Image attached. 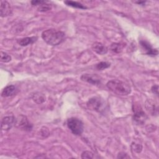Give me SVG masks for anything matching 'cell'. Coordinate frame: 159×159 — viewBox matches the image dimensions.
<instances>
[{
    "label": "cell",
    "mask_w": 159,
    "mask_h": 159,
    "mask_svg": "<svg viewBox=\"0 0 159 159\" xmlns=\"http://www.w3.org/2000/svg\"><path fill=\"white\" fill-rule=\"evenodd\" d=\"M42 38L48 45H57L63 42L65 38L64 32L56 29H47L42 34Z\"/></svg>",
    "instance_id": "1"
},
{
    "label": "cell",
    "mask_w": 159,
    "mask_h": 159,
    "mask_svg": "<svg viewBox=\"0 0 159 159\" xmlns=\"http://www.w3.org/2000/svg\"><path fill=\"white\" fill-rule=\"evenodd\" d=\"M106 86L110 91L120 96H126L131 92V88L129 84L119 80L109 81L106 84Z\"/></svg>",
    "instance_id": "2"
},
{
    "label": "cell",
    "mask_w": 159,
    "mask_h": 159,
    "mask_svg": "<svg viewBox=\"0 0 159 159\" xmlns=\"http://www.w3.org/2000/svg\"><path fill=\"white\" fill-rule=\"evenodd\" d=\"M67 126L71 132L76 135H80L83 132V123L77 118L71 117L68 119L67 120Z\"/></svg>",
    "instance_id": "3"
},
{
    "label": "cell",
    "mask_w": 159,
    "mask_h": 159,
    "mask_svg": "<svg viewBox=\"0 0 159 159\" xmlns=\"http://www.w3.org/2000/svg\"><path fill=\"white\" fill-rule=\"evenodd\" d=\"M134 120L135 122L142 124L147 119V116L139 104H133Z\"/></svg>",
    "instance_id": "4"
},
{
    "label": "cell",
    "mask_w": 159,
    "mask_h": 159,
    "mask_svg": "<svg viewBox=\"0 0 159 159\" xmlns=\"http://www.w3.org/2000/svg\"><path fill=\"white\" fill-rule=\"evenodd\" d=\"M102 101L98 97H94L88 100L87 102V106L91 110H94L98 112H101L103 107Z\"/></svg>",
    "instance_id": "5"
},
{
    "label": "cell",
    "mask_w": 159,
    "mask_h": 159,
    "mask_svg": "<svg viewBox=\"0 0 159 159\" xmlns=\"http://www.w3.org/2000/svg\"><path fill=\"white\" fill-rule=\"evenodd\" d=\"M81 80L93 85L99 84L101 81V78L96 74H83L81 76Z\"/></svg>",
    "instance_id": "6"
},
{
    "label": "cell",
    "mask_w": 159,
    "mask_h": 159,
    "mask_svg": "<svg viewBox=\"0 0 159 159\" xmlns=\"http://www.w3.org/2000/svg\"><path fill=\"white\" fill-rule=\"evenodd\" d=\"M16 119L13 116H5L2 118L1 121V129L4 130H8L16 124Z\"/></svg>",
    "instance_id": "7"
},
{
    "label": "cell",
    "mask_w": 159,
    "mask_h": 159,
    "mask_svg": "<svg viewBox=\"0 0 159 159\" xmlns=\"http://www.w3.org/2000/svg\"><path fill=\"white\" fill-rule=\"evenodd\" d=\"M16 124L19 128L22 129L24 130L30 131L32 129V125L29 122L27 117L24 116H20L16 119Z\"/></svg>",
    "instance_id": "8"
},
{
    "label": "cell",
    "mask_w": 159,
    "mask_h": 159,
    "mask_svg": "<svg viewBox=\"0 0 159 159\" xmlns=\"http://www.w3.org/2000/svg\"><path fill=\"white\" fill-rule=\"evenodd\" d=\"M140 44L142 49L145 51V54L150 56H152V57H154L158 55V50L152 48V47L148 42L145 40H140Z\"/></svg>",
    "instance_id": "9"
},
{
    "label": "cell",
    "mask_w": 159,
    "mask_h": 159,
    "mask_svg": "<svg viewBox=\"0 0 159 159\" xmlns=\"http://www.w3.org/2000/svg\"><path fill=\"white\" fill-rule=\"evenodd\" d=\"M31 3L32 5L37 6L38 11L40 12L47 11L52 7L49 2L47 1H32Z\"/></svg>",
    "instance_id": "10"
},
{
    "label": "cell",
    "mask_w": 159,
    "mask_h": 159,
    "mask_svg": "<svg viewBox=\"0 0 159 159\" xmlns=\"http://www.w3.org/2000/svg\"><path fill=\"white\" fill-rule=\"evenodd\" d=\"M1 16L6 17L11 14L12 8L10 4L6 1H1Z\"/></svg>",
    "instance_id": "11"
},
{
    "label": "cell",
    "mask_w": 159,
    "mask_h": 159,
    "mask_svg": "<svg viewBox=\"0 0 159 159\" xmlns=\"http://www.w3.org/2000/svg\"><path fill=\"white\" fill-rule=\"evenodd\" d=\"M92 49L94 52L99 55H104L107 51V47L100 42H94L92 45Z\"/></svg>",
    "instance_id": "12"
},
{
    "label": "cell",
    "mask_w": 159,
    "mask_h": 159,
    "mask_svg": "<svg viewBox=\"0 0 159 159\" xmlns=\"http://www.w3.org/2000/svg\"><path fill=\"white\" fill-rule=\"evenodd\" d=\"M17 88L14 85H9L4 88L1 93V96L4 98L14 95L17 93Z\"/></svg>",
    "instance_id": "13"
},
{
    "label": "cell",
    "mask_w": 159,
    "mask_h": 159,
    "mask_svg": "<svg viewBox=\"0 0 159 159\" xmlns=\"http://www.w3.org/2000/svg\"><path fill=\"white\" fill-rule=\"evenodd\" d=\"M37 37H28L18 40L17 42L21 46H27L29 44H32L34 42H35L37 40Z\"/></svg>",
    "instance_id": "14"
},
{
    "label": "cell",
    "mask_w": 159,
    "mask_h": 159,
    "mask_svg": "<svg viewBox=\"0 0 159 159\" xmlns=\"http://www.w3.org/2000/svg\"><path fill=\"white\" fill-rule=\"evenodd\" d=\"M64 3L66 4L68 6H71L75 8H78V9H86V7L83 5L82 4L76 2V1H64Z\"/></svg>",
    "instance_id": "15"
},
{
    "label": "cell",
    "mask_w": 159,
    "mask_h": 159,
    "mask_svg": "<svg viewBox=\"0 0 159 159\" xmlns=\"http://www.w3.org/2000/svg\"><path fill=\"white\" fill-rule=\"evenodd\" d=\"M32 99L37 103L40 104L45 101V97L43 94L41 93H35L34 94L32 95Z\"/></svg>",
    "instance_id": "16"
},
{
    "label": "cell",
    "mask_w": 159,
    "mask_h": 159,
    "mask_svg": "<svg viewBox=\"0 0 159 159\" xmlns=\"http://www.w3.org/2000/svg\"><path fill=\"white\" fill-rule=\"evenodd\" d=\"M145 107L147 108V109L150 112H151L153 115L155 113V105L153 102V101H152V100H147L146 101V103H145Z\"/></svg>",
    "instance_id": "17"
},
{
    "label": "cell",
    "mask_w": 159,
    "mask_h": 159,
    "mask_svg": "<svg viewBox=\"0 0 159 159\" xmlns=\"http://www.w3.org/2000/svg\"><path fill=\"white\" fill-rule=\"evenodd\" d=\"M1 61L4 63H7L11 60V57L6 52H1Z\"/></svg>",
    "instance_id": "18"
},
{
    "label": "cell",
    "mask_w": 159,
    "mask_h": 159,
    "mask_svg": "<svg viewBox=\"0 0 159 159\" xmlns=\"http://www.w3.org/2000/svg\"><path fill=\"white\" fill-rule=\"evenodd\" d=\"M110 66V63H107L106 61H101L99 63H98L96 66V68L98 70H102L104 69H106Z\"/></svg>",
    "instance_id": "19"
},
{
    "label": "cell",
    "mask_w": 159,
    "mask_h": 159,
    "mask_svg": "<svg viewBox=\"0 0 159 159\" xmlns=\"http://www.w3.org/2000/svg\"><path fill=\"white\" fill-rule=\"evenodd\" d=\"M111 49L116 53H119L120 52L122 51V46L120 44V43H112L111 46Z\"/></svg>",
    "instance_id": "20"
},
{
    "label": "cell",
    "mask_w": 159,
    "mask_h": 159,
    "mask_svg": "<svg viewBox=\"0 0 159 159\" xmlns=\"http://www.w3.org/2000/svg\"><path fill=\"white\" fill-rule=\"evenodd\" d=\"M132 150H134L136 153H140L142 149V147L140 144L137 143L135 142H133L131 145Z\"/></svg>",
    "instance_id": "21"
},
{
    "label": "cell",
    "mask_w": 159,
    "mask_h": 159,
    "mask_svg": "<svg viewBox=\"0 0 159 159\" xmlns=\"http://www.w3.org/2000/svg\"><path fill=\"white\" fill-rule=\"evenodd\" d=\"M94 157V154L90 151H84L81 154V158H88L91 159Z\"/></svg>",
    "instance_id": "22"
},
{
    "label": "cell",
    "mask_w": 159,
    "mask_h": 159,
    "mask_svg": "<svg viewBox=\"0 0 159 159\" xmlns=\"http://www.w3.org/2000/svg\"><path fill=\"white\" fill-rule=\"evenodd\" d=\"M117 158H129L130 157L125 153L124 152H120L117 155Z\"/></svg>",
    "instance_id": "23"
},
{
    "label": "cell",
    "mask_w": 159,
    "mask_h": 159,
    "mask_svg": "<svg viewBox=\"0 0 159 159\" xmlns=\"http://www.w3.org/2000/svg\"><path fill=\"white\" fill-rule=\"evenodd\" d=\"M152 91L156 94H158V85H154L152 86Z\"/></svg>",
    "instance_id": "24"
},
{
    "label": "cell",
    "mask_w": 159,
    "mask_h": 159,
    "mask_svg": "<svg viewBox=\"0 0 159 159\" xmlns=\"http://www.w3.org/2000/svg\"><path fill=\"white\" fill-rule=\"evenodd\" d=\"M135 3H137L138 4H145V1H138V2H134Z\"/></svg>",
    "instance_id": "25"
}]
</instances>
